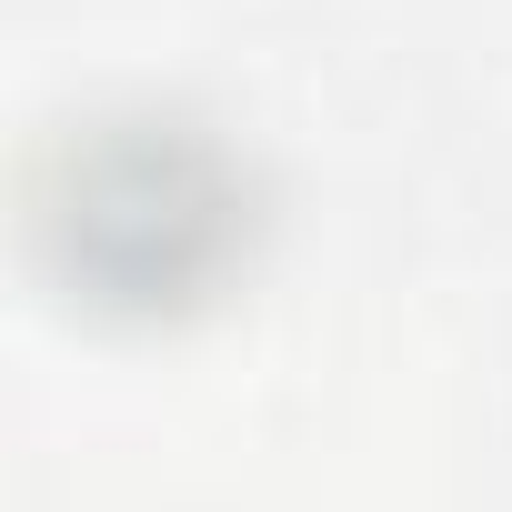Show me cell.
I'll list each match as a JSON object with an SVG mask.
<instances>
[{"label":"cell","mask_w":512,"mask_h":512,"mask_svg":"<svg viewBox=\"0 0 512 512\" xmlns=\"http://www.w3.org/2000/svg\"><path fill=\"white\" fill-rule=\"evenodd\" d=\"M51 231L71 251V272H91L121 302L191 292L241 231V161L181 111L91 121L61 151Z\"/></svg>","instance_id":"obj_1"}]
</instances>
